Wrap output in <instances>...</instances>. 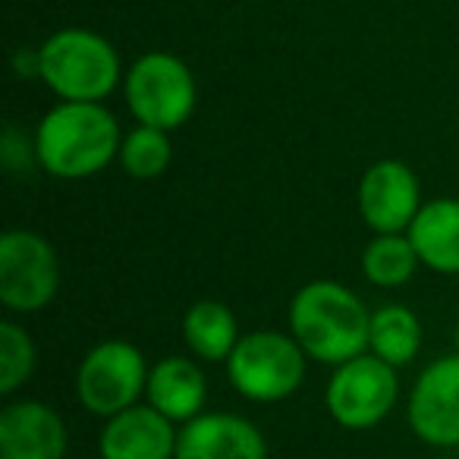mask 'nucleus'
Returning <instances> with one entry per match:
<instances>
[{
    "label": "nucleus",
    "mask_w": 459,
    "mask_h": 459,
    "mask_svg": "<svg viewBox=\"0 0 459 459\" xmlns=\"http://www.w3.org/2000/svg\"><path fill=\"white\" fill-rule=\"evenodd\" d=\"M39 352L29 331L16 321H0V394L13 396L32 377Z\"/></svg>",
    "instance_id": "20"
},
{
    "label": "nucleus",
    "mask_w": 459,
    "mask_h": 459,
    "mask_svg": "<svg viewBox=\"0 0 459 459\" xmlns=\"http://www.w3.org/2000/svg\"><path fill=\"white\" fill-rule=\"evenodd\" d=\"M237 315L230 312L221 299H198L189 306L183 318V340L192 350V356L202 362H227L230 352L239 343Z\"/></svg>",
    "instance_id": "16"
},
{
    "label": "nucleus",
    "mask_w": 459,
    "mask_h": 459,
    "mask_svg": "<svg viewBox=\"0 0 459 459\" xmlns=\"http://www.w3.org/2000/svg\"><path fill=\"white\" fill-rule=\"evenodd\" d=\"M308 356L293 333L252 331L243 333L227 359V377L243 400L281 403L306 381Z\"/></svg>",
    "instance_id": "4"
},
{
    "label": "nucleus",
    "mask_w": 459,
    "mask_h": 459,
    "mask_svg": "<svg viewBox=\"0 0 459 459\" xmlns=\"http://www.w3.org/2000/svg\"><path fill=\"white\" fill-rule=\"evenodd\" d=\"M177 459H268V440L243 415L202 412L179 428Z\"/></svg>",
    "instance_id": "11"
},
{
    "label": "nucleus",
    "mask_w": 459,
    "mask_h": 459,
    "mask_svg": "<svg viewBox=\"0 0 459 459\" xmlns=\"http://www.w3.org/2000/svg\"><path fill=\"white\" fill-rule=\"evenodd\" d=\"M60 262L54 246L35 230H7L0 237V302L10 312L32 315L54 302Z\"/></svg>",
    "instance_id": "8"
},
{
    "label": "nucleus",
    "mask_w": 459,
    "mask_h": 459,
    "mask_svg": "<svg viewBox=\"0 0 459 459\" xmlns=\"http://www.w3.org/2000/svg\"><path fill=\"white\" fill-rule=\"evenodd\" d=\"M400 400L396 368L377 359L375 352L333 365V375L325 390V406L331 419L346 431H368L394 412Z\"/></svg>",
    "instance_id": "6"
},
{
    "label": "nucleus",
    "mask_w": 459,
    "mask_h": 459,
    "mask_svg": "<svg viewBox=\"0 0 459 459\" xmlns=\"http://www.w3.org/2000/svg\"><path fill=\"white\" fill-rule=\"evenodd\" d=\"M148 371L152 365L145 362L139 346L126 343V340H101L79 362L76 396L85 412L110 419V415L135 406L139 396H145Z\"/></svg>",
    "instance_id": "7"
},
{
    "label": "nucleus",
    "mask_w": 459,
    "mask_h": 459,
    "mask_svg": "<svg viewBox=\"0 0 459 459\" xmlns=\"http://www.w3.org/2000/svg\"><path fill=\"white\" fill-rule=\"evenodd\" d=\"M409 428L428 446H459V352L440 356L415 377L406 403Z\"/></svg>",
    "instance_id": "9"
},
{
    "label": "nucleus",
    "mask_w": 459,
    "mask_h": 459,
    "mask_svg": "<svg viewBox=\"0 0 459 459\" xmlns=\"http://www.w3.org/2000/svg\"><path fill=\"white\" fill-rule=\"evenodd\" d=\"M421 204L419 177L396 158L377 160L359 179V214L371 233H406Z\"/></svg>",
    "instance_id": "10"
},
{
    "label": "nucleus",
    "mask_w": 459,
    "mask_h": 459,
    "mask_svg": "<svg viewBox=\"0 0 459 459\" xmlns=\"http://www.w3.org/2000/svg\"><path fill=\"white\" fill-rule=\"evenodd\" d=\"M0 459H66V425L41 400H13L0 409Z\"/></svg>",
    "instance_id": "12"
},
{
    "label": "nucleus",
    "mask_w": 459,
    "mask_h": 459,
    "mask_svg": "<svg viewBox=\"0 0 459 459\" xmlns=\"http://www.w3.org/2000/svg\"><path fill=\"white\" fill-rule=\"evenodd\" d=\"M120 123L101 101H60L35 126L39 167L57 179H89L120 154Z\"/></svg>",
    "instance_id": "1"
},
{
    "label": "nucleus",
    "mask_w": 459,
    "mask_h": 459,
    "mask_svg": "<svg viewBox=\"0 0 459 459\" xmlns=\"http://www.w3.org/2000/svg\"><path fill=\"white\" fill-rule=\"evenodd\" d=\"M117 160H120L123 173H129L133 179H158L173 160L170 133L139 123V126L123 135Z\"/></svg>",
    "instance_id": "19"
},
{
    "label": "nucleus",
    "mask_w": 459,
    "mask_h": 459,
    "mask_svg": "<svg viewBox=\"0 0 459 459\" xmlns=\"http://www.w3.org/2000/svg\"><path fill=\"white\" fill-rule=\"evenodd\" d=\"M453 346H456V352H459V325H456V331H453Z\"/></svg>",
    "instance_id": "22"
},
{
    "label": "nucleus",
    "mask_w": 459,
    "mask_h": 459,
    "mask_svg": "<svg viewBox=\"0 0 459 459\" xmlns=\"http://www.w3.org/2000/svg\"><path fill=\"white\" fill-rule=\"evenodd\" d=\"M0 158L4 167L10 170H29V167H39V154H35V135L26 139L16 126H7L0 135Z\"/></svg>",
    "instance_id": "21"
},
{
    "label": "nucleus",
    "mask_w": 459,
    "mask_h": 459,
    "mask_svg": "<svg viewBox=\"0 0 459 459\" xmlns=\"http://www.w3.org/2000/svg\"><path fill=\"white\" fill-rule=\"evenodd\" d=\"M177 421L154 406H129L104 419L98 450L101 459H177Z\"/></svg>",
    "instance_id": "13"
},
{
    "label": "nucleus",
    "mask_w": 459,
    "mask_h": 459,
    "mask_svg": "<svg viewBox=\"0 0 459 459\" xmlns=\"http://www.w3.org/2000/svg\"><path fill=\"white\" fill-rule=\"evenodd\" d=\"M371 312L350 287L312 281L290 302V333L312 362L343 365L368 350Z\"/></svg>",
    "instance_id": "2"
},
{
    "label": "nucleus",
    "mask_w": 459,
    "mask_h": 459,
    "mask_svg": "<svg viewBox=\"0 0 459 459\" xmlns=\"http://www.w3.org/2000/svg\"><path fill=\"white\" fill-rule=\"evenodd\" d=\"M421 350V321L412 308L390 302L371 312V331H368V352L384 359L394 368L415 362Z\"/></svg>",
    "instance_id": "17"
},
{
    "label": "nucleus",
    "mask_w": 459,
    "mask_h": 459,
    "mask_svg": "<svg viewBox=\"0 0 459 459\" xmlns=\"http://www.w3.org/2000/svg\"><path fill=\"white\" fill-rule=\"evenodd\" d=\"M406 237L412 239L419 262L434 274H459V198H431L419 208L409 223Z\"/></svg>",
    "instance_id": "15"
},
{
    "label": "nucleus",
    "mask_w": 459,
    "mask_h": 459,
    "mask_svg": "<svg viewBox=\"0 0 459 459\" xmlns=\"http://www.w3.org/2000/svg\"><path fill=\"white\" fill-rule=\"evenodd\" d=\"M148 406H154L160 415H167L177 425H186L195 415L204 412L208 400V377L202 365L186 356H164L148 371Z\"/></svg>",
    "instance_id": "14"
},
{
    "label": "nucleus",
    "mask_w": 459,
    "mask_h": 459,
    "mask_svg": "<svg viewBox=\"0 0 459 459\" xmlns=\"http://www.w3.org/2000/svg\"><path fill=\"white\" fill-rule=\"evenodd\" d=\"M41 82L60 101H104L120 85L114 45L89 29H60L39 48Z\"/></svg>",
    "instance_id": "3"
},
{
    "label": "nucleus",
    "mask_w": 459,
    "mask_h": 459,
    "mask_svg": "<svg viewBox=\"0 0 459 459\" xmlns=\"http://www.w3.org/2000/svg\"><path fill=\"white\" fill-rule=\"evenodd\" d=\"M195 101V76L177 54H142L126 70V104L135 120L145 126L173 133L192 117Z\"/></svg>",
    "instance_id": "5"
},
{
    "label": "nucleus",
    "mask_w": 459,
    "mask_h": 459,
    "mask_svg": "<svg viewBox=\"0 0 459 459\" xmlns=\"http://www.w3.org/2000/svg\"><path fill=\"white\" fill-rule=\"evenodd\" d=\"M419 264V252L406 233H375V239L362 252V274L375 287H403Z\"/></svg>",
    "instance_id": "18"
}]
</instances>
